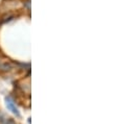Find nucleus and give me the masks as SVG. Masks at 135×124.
Listing matches in <instances>:
<instances>
[{
  "mask_svg": "<svg viewBox=\"0 0 135 124\" xmlns=\"http://www.w3.org/2000/svg\"><path fill=\"white\" fill-rule=\"evenodd\" d=\"M5 105H6L7 110L11 111L14 115H16L17 117H20V113H19V111H18V109H17V106L15 104L14 99L11 96H6L5 97Z\"/></svg>",
  "mask_w": 135,
  "mask_h": 124,
  "instance_id": "nucleus-1",
  "label": "nucleus"
},
{
  "mask_svg": "<svg viewBox=\"0 0 135 124\" xmlns=\"http://www.w3.org/2000/svg\"><path fill=\"white\" fill-rule=\"evenodd\" d=\"M13 69V65L9 62H2L0 64V71H3V72H7V71H11Z\"/></svg>",
  "mask_w": 135,
  "mask_h": 124,
  "instance_id": "nucleus-2",
  "label": "nucleus"
},
{
  "mask_svg": "<svg viewBox=\"0 0 135 124\" xmlns=\"http://www.w3.org/2000/svg\"><path fill=\"white\" fill-rule=\"evenodd\" d=\"M1 124H15V122H14V120L11 119V118H5V119L2 120Z\"/></svg>",
  "mask_w": 135,
  "mask_h": 124,
  "instance_id": "nucleus-3",
  "label": "nucleus"
},
{
  "mask_svg": "<svg viewBox=\"0 0 135 124\" xmlns=\"http://www.w3.org/2000/svg\"><path fill=\"white\" fill-rule=\"evenodd\" d=\"M24 7H26V8H27V11H30V9H31V1H30V0H27V1H25V2H24Z\"/></svg>",
  "mask_w": 135,
  "mask_h": 124,
  "instance_id": "nucleus-4",
  "label": "nucleus"
},
{
  "mask_svg": "<svg viewBox=\"0 0 135 124\" xmlns=\"http://www.w3.org/2000/svg\"><path fill=\"white\" fill-rule=\"evenodd\" d=\"M2 62H4V61H2V60H1V58H0V64H1Z\"/></svg>",
  "mask_w": 135,
  "mask_h": 124,
  "instance_id": "nucleus-5",
  "label": "nucleus"
}]
</instances>
